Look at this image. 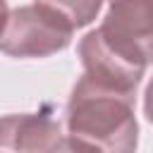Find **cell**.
Listing matches in <instances>:
<instances>
[{"label": "cell", "instance_id": "obj_1", "mask_svg": "<svg viewBox=\"0 0 153 153\" xmlns=\"http://www.w3.org/2000/svg\"><path fill=\"white\" fill-rule=\"evenodd\" d=\"M136 96H127L81 76L65 108L67 136L91 146L96 153H134L139 124L134 117Z\"/></svg>", "mask_w": 153, "mask_h": 153}, {"label": "cell", "instance_id": "obj_2", "mask_svg": "<svg viewBox=\"0 0 153 153\" xmlns=\"http://www.w3.org/2000/svg\"><path fill=\"white\" fill-rule=\"evenodd\" d=\"M74 26L55 10L33 2L7 12L0 50L10 57H48L72 43Z\"/></svg>", "mask_w": 153, "mask_h": 153}, {"label": "cell", "instance_id": "obj_3", "mask_svg": "<svg viewBox=\"0 0 153 153\" xmlns=\"http://www.w3.org/2000/svg\"><path fill=\"white\" fill-rule=\"evenodd\" d=\"M62 139L60 124L41 112L0 117V153H53Z\"/></svg>", "mask_w": 153, "mask_h": 153}, {"label": "cell", "instance_id": "obj_4", "mask_svg": "<svg viewBox=\"0 0 153 153\" xmlns=\"http://www.w3.org/2000/svg\"><path fill=\"white\" fill-rule=\"evenodd\" d=\"M50 10H55L57 14H62L74 29L86 26L96 19L103 0H36Z\"/></svg>", "mask_w": 153, "mask_h": 153}, {"label": "cell", "instance_id": "obj_5", "mask_svg": "<svg viewBox=\"0 0 153 153\" xmlns=\"http://www.w3.org/2000/svg\"><path fill=\"white\" fill-rule=\"evenodd\" d=\"M5 19H7V2L0 0V31H2V26H5Z\"/></svg>", "mask_w": 153, "mask_h": 153}]
</instances>
